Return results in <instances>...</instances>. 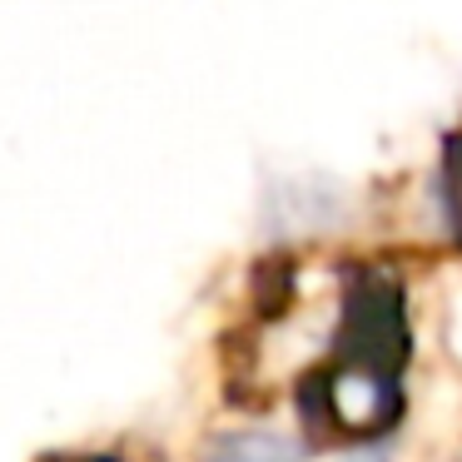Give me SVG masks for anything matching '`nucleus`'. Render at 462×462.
Wrapping results in <instances>:
<instances>
[{
	"label": "nucleus",
	"mask_w": 462,
	"mask_h": 462,
	"mask_svg": "<svg viewBox=\"0 0 462 462\" xmlns=\"http://www.w3.org/2000/svg\"><path fill=\"white\" fill-rule=\"evenodd\" d=\"M219 462H289V452H283L273 438H244L239 448H234L229 457H219Z\"/></svg>",
	"instance_id": "1"
}]
</instances>
